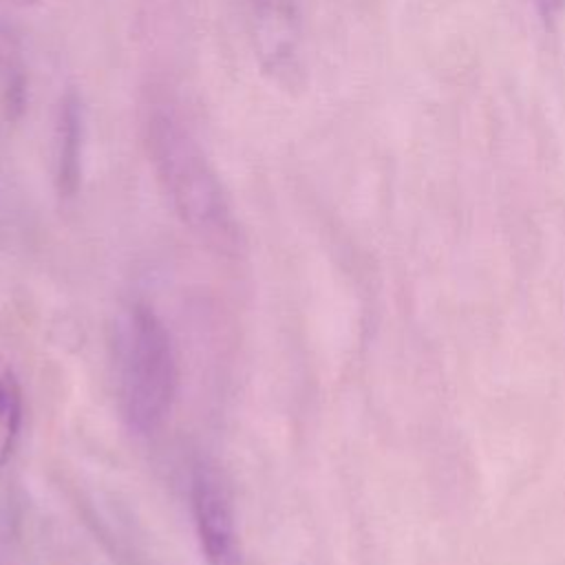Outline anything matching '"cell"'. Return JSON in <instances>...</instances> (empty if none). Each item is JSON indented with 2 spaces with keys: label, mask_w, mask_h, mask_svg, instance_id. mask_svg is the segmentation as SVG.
<instances>
[{
  "label": "cell",
  "mask_w": 565,
  "mask_h": 565,
  "mask_svg": "<svg viewBox=\"0 0 565 565\" xmlns=\"http://www.w3.org/2000/svg\"><path fill=\"white\" fill-rule=\"evenodd\" d=\"M84 106L77 93L68 90L60 106L53 132V174L57 190L62 194H73L82 177V157H84Z\"/></svg>",
  "instance_id": "cell-5"
},
{
  "label": "cell",
  "mask_w": 565,
  "mask_h": 565,
  "mask_svg": "<svg viewBox=\"0 0 565 565\" xmlns=\"http://www.w3.org/2000/svg\"><path fill=\"white\" fill-rule=\"evenodd\" d=\"M192 516L207 565H245L230 492L210 468H199L192 479Z\"/></svg>",
  "instance_id": "cell-4"
},
{
  "label": "cell",
  "mask_w": 565,
  "mask_h": 565,
  "mask_svg": "<svg viewBox=\"0 0 565 565\" xmlns=\"http://www.w3.org/2000/svg\"><path fill=\"white\" fill-rule=\"evenodd\" d=\"M539 2H541V7H543L545 11H550V13H554V11H558V9L565 7V0H539Z\"/></svg>",
  "instance_id": "cell-8"
},
{
  "label": "cell",
  "mask_w": 565,
  "mask_h": 565,
  "mask_svg": "<svg viewBox=\"0 0 565 565\" xmlns=\"http://www.w3.org/2000/svg\"><path fill=\"white\" fill-rule=\"evenodd\" d=\"M29 102V73L22 44L11 26L0 22V132L11 130Z\"/></svg>",
  "instance_id": "cell-6"
},
{
  "label": "cell",
  "mask_w": 565,
  "mask_h": 565,
  "mask_svg": "<svg viewBox=\"0 0 565 565\" xmlns=\"http://www.w3.org/2000/svg\"><path fill=\"white\" fill-rule=\"evenodd\" d=\"M179 364L172 335L148 305H132L117 333V393L135 433L159 430L177 399Z\"/></svg>",
  "instance_id": "cell-2"
},
{
  "label": "cell",
  "mask_w": 565,
  "mask_h": 565,
  "mask_svg": "<svg viewBox=\"0 0 565 565\" xmlns=\"http://www.w3.org/2000/svg\"><path fill=\"white\" fill-rule=\"evenodd\" d=\"M22 426V388L13 366L0 360V468L11 459Z\"/></svg>",
  "instance_id": "cell-7"
},
{
  "label": "cell",
  "mask_w": 565,
  "mask_h": 565,
  "mask_svg": "<svg viewBox=\"0 0 565 565\" xmlns=\"http://www.w3.org/2000/svg\"><path fill=\"white\" fill-rule=\"evenodd\" d=\"M143 146L174 214L218 252H236L241 230L207 152L168 104L152 102L143 115Z\"/></svg>",
  "instance_id": "cell-1"
},
{
  "label": "cell",
  "mask_w": 565,
  "mask_h": 565,
  "mask_svg": "<svg viewBox=\"0 0 565 565\" xmlns=\"http://www.w3.org/2000/svg\"><path fill=\"white\" fill-rule=\"evenodd\" d=\"M18 2H22V4H31V2H35V0H18Z\"/></svg>",
  "instance_id": "cell-9"
},
{
  "label": "cell",
  "mask_w": 565,
  "mask_h": 565,
  "mask_svg": "<svg viewBox=\"0 0 565 565\" xmlns=\"http://www.w3.org/2000/svg\"><path fill=\"white\" fill-rule=\"evenodd\" d=\"M236 4L260 73L278 88H296L305 73L302 20L296 0H236Z\"/></svg>",
  "instance_id": "cell-3"
}]
</instances>
